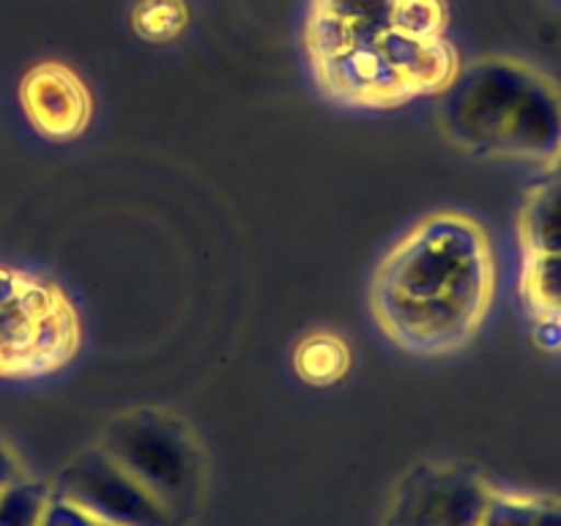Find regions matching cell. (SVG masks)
Wrapping results in <instances>:
<instances>
[{
  "instance_id": "7",
  "label": "cell",
  "mask_w": 561,
  "mask_h": 526,
  "mask_svg": "<svg viewBox=\"0 0 561 526\" xmlns=\"http://www.w3.org/2000/svg\"><path fill=\"white\" fill-rule=\"evenodd\" d=\"M20 104L27 124L53 142L77 140L93 118L85 80L60 60H42L22 75Z\"/></svg>"
},
{
  "instance_id": "3",
  "label": "cell",
  "mask_w": 561,
  "mask_h": 526,
  "mask_svg": "<svg viewBox=\"0 0 561 526\" xmlns=\"http://www.w3.org/2000/svg\"><path fill=\"white\" fill-rule=\"evenodd\" d=\"M80 343V312L58 283L0 263V378L53 376L75 359Z\"/></svg>"
},
{
  "instance_id": "15",
  "label": "cell",
  "mask_w": 561,
  "mask_h": 526,
  "mask_svg": "<svg viewBox=\"0 0 561 526\" xmlns=\"http://www.w3.org/2000/svg\"><path fill=\"white\" fill-rule=\"evenodd\" d=\"M449 3L447 0H400L394 27L411 36L436 38L447 33Z\"/></svg>"
},
{
  "instance_id": "21",
  "label": "cell",
  "mask_w": 561,
  "mask_h": 526,
  "mask_svg": "<svg viewBox=\"0 0 561 526\" xmlns=\"http://www.w3.org/2000/svg\"><path fill=\"white\" fill-rule=\"evenodd\" d=\"M96 526H113V524H96Z\"/></svg>"
},
{
  "instance_id": "19",
  "label": "cell",
  "mask_w": 561,
  "mask_h": 526,
  "mask_svg": "<svg viewBox=\"0 0 561 526\" xmlns=\"http://www.w3.org/2000/svg\"><path fill=\"white\" fill-rule=\"evenodd\" d=\"M20 477H25L20 460H16V455L11 453L3 442H0V488L11 485V482L20 480Z\"/></svg>"
},
{
  "instance_id": "6",
  "label": "cell",
  "mask_w": 561,
  "mask_h": 526,
  "mask_svg": "<svg viewBox=\"0 0 561 526\" xmlns=\"http://www.w3.org/2000/svg\"><path fill=\"white\" fill-rule=\"evenodd\" d=\"M53 491L91 513L99 524L113 526H173L175 518L157 496L126 474L104 449L91 447L77 455L58 474Z\"/></svg>"
},
{
  "instance_id": "12",
  "label": "cell",
  "mask_w": 561,
  "mask_h": 526,
  "mask_svg": "<svg viewBox=\"0 0 561 526\" xmlns=\"http://www.w3.org/2000/svg\"><path fill=\"white\" fill-rule=\"evenodd\" d=\"M192 22L186 0H135L129 11V25L137 38L148 44H170L184 36Z\"/></svg>"
},
{
  "instance_id": "14",
  "label": "cell",
  "mask_w": 561,
  "mask_h": 526,
  "mask_svg": "<svg viewBox=\"0 0 561 526\" xmlns=\"http://www.w3.org/2000/svg\"><path fill=\"white\" fill-rule=\"evenodd\" d=\"M47 499L49 485L27 477L0 488V526H38Z\"/></svg>"
},
{
  "instance_id": "4",
  "label": "cell",
  "mask_w": 561,
  "mask_h": 526,
  "mask_svg": "<svg viewBox=\"0 0 561 526\" xmlns=\"http://www.w3.org/2000/svg\"><path fill=\"white\" fill-rule=\"evenodd\" d=\"M99 449L135 477L173 518L197 502L203 485V453L192 427L179 414L142 405L104 425Z\"/></svg>"
},
{
  "instance_id": "17",
  "label": "cell",
  "mask_w": 561,
  "mask_h": 526,
  "mask_svg": "<svg viewBox=\"0 0 561 526\" xmlns=\"http://www.w3.org/2000/svg\"><path fill=\"white\" fill-rule=\"evenodd\" d=\"M535 343L546 351H561V318H535Z\"/></svg>"
},
{
  "instance_id": "5",
  "label": "cell",
  "mask_w": 561,
  "mask_h": 526,
  "mask_svg": "<svg viewBox=\"0 0 561 526\" xmlns=\"http://www.w3.org/2000/svg\"><path fill=\"white\" fill-rule=\"evenodd\" d=\"M493 491L469 466L431 460L400 480L387 526H482Z\"/></svg>"
},
{
  "instance_id": "1",
  "label": "cell",
  "mask_w": 561,
  "mask_h": 526,
  "mask_svg": "<svg viewBox=\"0 0 561 526\" xmlns=\"http://www.w3.org/2000/svg\"><path fill=\"white\" fill-rule=\"evenodd\" d=\"M496 250L480 219L433 211L378 261L367 288L383 338L420 356L455 354L477 338L496 296Z\"/></svg>"
},
{
  "instance_id": "10",
  "label": "cell",
  "mask_w": 561,
  "mask_h": 526,
  "mask_svg": "<svg viewBox=\"0 0 561 526\" xmlns=\"http://www.w3.org/2000/svg\"><path fill=\"white\" fill-rule=\"evenodd\" d=\"M518 241L524 258L561 252V179L546 175L531 186L518 214Z\"/></svg>"
},
{
  "instance_id": "11",
  "label": "cell",
  "mask_w": 561,
  "mask_h": 526,
  "mask_svg": "<svg viewBox=\"0 0 561 526\" xmlns=\"http://www.w3.org/2000/svg\"><path fill=\"white\" fill-rule=\"evenodd\" d=\"M296 376L312 387H332L351 370V345L332 329H316L294 348Z\"/></svg>"
},
{
  "instance_id": "20",
  "label": "cell",
  "mask_w": 561,
  "mask_h": 526,
  "mask_svg": "<svg viewBox=\"0 0 561 526\" xmlns=\"http://www.w3.org/2000/svg\"><path fill=\"white\" fill-rule=\"evenodd\" d=\"M546 175H557V179H561V151L546 164Z\"/></svg>"
},
{
  "instance_id": "2",
  "label": "cell",
  "mask_w": 561,
  "mask_h": 526,
  "mask_svg": "<svg viewBox=\"0 0 561 526\" xmlns=\"http://www.w3.org/2000/svg\"><path fill=\"white\" fill-rule=\"evenodd\" d=\"M436 121L460 151L546 168L561 151V88L526 60L485 55L438 93Z\"/></svg>"
},
{
  "instance_id": "18",
  "label": "cell",
  "mask_w": 561,
  "mask_h": 526,
  "mask_svg": "<svg viewBox=\"0 0 561 526\" xmlns=\"http://www.w3.org/2000/svg\"><path fill=\"white\" fill-rule=\"evenodd\" d=\"M531 526H561V499L540 496Z\"/></svg>"
},
{
  "instance_id": "16",
  "label": "cell",
  "mask_w": 561,
  "mask_h": 526,
  "mask_svg": "<svg viewBox=\"0 0 561 526\" xmlns=\"http://www.w3.org/2000/svg\"><path fill=\"white\" fill-rule=\"evenodd\" d=\"M96 524L99 521L93 518L91 513H85L80 504L71 502L69 496H64V493L49 488V499L47 504H44V513H42V521H38V526H96Z\"/></svg>"
},
{
  "instance_id": "9",
  "label": "cell",
  "mask_w": 561,
  "mask_h": 526,
  "mask_svg": "<svg viewBox=\"0 0 561 526\" xmlns=\"http://www.w3.org/2000/svg\"><path fill=\"white\" fill-rule=\"evenodd\" d=\"M378 49L392 64V69L403 77L416 99L433 96V93L438 96L460 69L458 49L444 36L422 38L398 31V27H389L378 38Z\"/></svg>"
},
{
  "instance_id": "8",
  "label": "cell",
  "mask_w": 561,
  "mask_h": 526,
  "mask_svg": "<svg viewBox=\"0 0 561 526\" xmlns=\"http://www.w3.org/2000/svg\"><path fill=\"white\" fill-rule=\"evenodd\" d=\"M400 0H307L301 47L307 64L370 47L394 27Z\"/></svg>"
},
{
  "instance_id": "13",
  "label": "cell",
  "mask_w": 561,
  "mask_h": 526,
  "mask_svg": "<svg viewBox=\"0 0 561 526\" xmlns=\"http://www.w3.org/2000/svg\"><path fill=\"white\" fill-rule=\"evenodd\" d=\"M520 299L535 318H561V252L524 258Z\"/></svg>"
}]
</instances>
